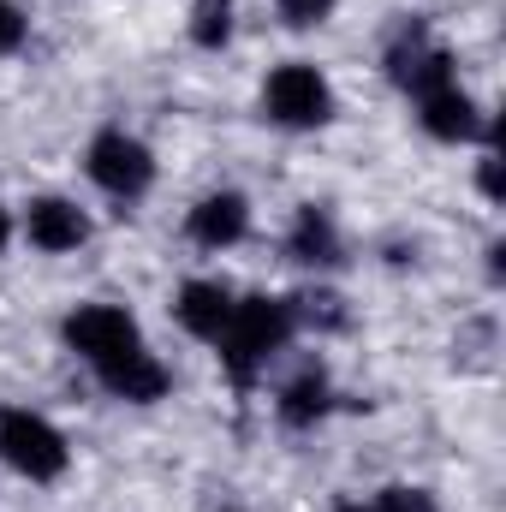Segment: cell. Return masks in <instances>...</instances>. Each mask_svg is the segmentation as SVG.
<instances>
[{"instance_id": "obj_11", "label": "cell", "mask_w": 506, "mask_h": 512, "mask_svg": "<svg viewBox=\"0 0 506 512\" xmlns=\"http://www.w3.org/2000/svg\"><path fill=\"white\" fill-rule=\"evenodd\" d=\"M292 256H298V262H340L334 221H328L322 209H298V227H292Z\"/></svg>"}, {"instance_id": "obj_15", "label": "cell", "mask_w": 506, "mask_h": 512, "mask_svg": "<svg viewBox=\"0 0 506 512\" xmlns=\"http://www.w3.org/2000/svg\"><path fill=\"white\" fill-rule=\"evenodd\" d=\"M370 512H435V501L423 495V489H381Z\"/></svg>"}, {"instance_id": "obj_4", "label": "cell", "mask_w": 506, "mask_h": 512, "mask_svg": "<svg viewBox=\"0 0 506 512\" xmlns=\"http://www.w3.org/2000/svg\"><path fill=\"white\" fill-rule=\"evenodd\" d=\"M90 179H96L102 191H114V197H137V191H149L155 161H149V149H143L137 137L102 131V137L90 143Z\"/></svg>"}, {"instance_id": "obj_1", "label": "cell", "mask_w": 506, "mask_h": 512, "mask_svg": "<svg viewBox=\"0 0 506 512\" xmlns=\"http://www.w3.org/2000/svg\"><path fill=\"white\" fill-rule=\"evenodd\" d=\"M292 322L298 316H292L286 298H245V304H233V316L221 328V358H227L233 382H251L256 364L268 352H280V340L292 334Z\"/></svg>"}, {"instance_id": "obj_6", "label": "cell", "mask_w": 506, "mask_h": 512, "mask_svg": "<svg viewBox=\"0 0 506 512\" xmlns=\"http://www.w3.org/2000/svg\"><path fill=\"white\" fill-rule=\"evenodd\" d=\"M24 227H30V245H42V251H78L90 239V221L72 203H60V197L30 203V221Z\"/></svg>"}, {"instance_id": "obj_18", "label": "cell", "mask_w": 506, "mask_h": 512, "mask_svg": "<svg viewBox=\"0 0 506 512\" xmlns=\"http://www.w3.org/2000/svg\"><path fill=\"white\" fill-rule=\"evenodd\" d=\"M0 245H6V209H0Z\"/></svg>"}, {"instance_id": "obj_17", "label": "cell", "mask_w": 506, "mask_h": 512, "mask_svg": "<svg viewBox=\"0 0 506 512\" xmlns=\"http://www.w3.org/2000/svg\"><path fill=\"white\" fill-rule=\"evenodd\" d=\"M18 42H24V18H18V6L0 0V54H12Z\"/></svg>"}, {"instance_id": "obj_13", "label": "cell", "mask_w": 506, "mask_h": 512, "mask_svg": "<svg viewBox=\"0 0 506 512\" xmlns=\"http://www.w3.org/2000/svg\"><path fill=\"white\" fill-rule=\"evenodd\" d=\"M233 30V0H197V18H191V36L203 48H221Z\"/></svg>"}, {"instance_id": "obj_7", "label": "cell", "mask_w": 506, "mask_h": 512, "mask_svg": "<svg viewBox=\"0 0 506 512\" xmlns=\"http://www.w3.org/2000/svg\"><path fill=\"white\" fill-rule=\"evenodd\" d=\"M245 197H233V191H221V197H203L197 209H191V239L197 245H209V251H221V245H233V239H245Z\"/></svg>"}, {"instance_id": "obj_5", "label": "cell", "mask_w": 506, "mask_h": 512, "mask_svg": "<svg viewBox=\"0 0 506 512\" xmlns=\"http://www.w3.org/2000/svg\"><path fill=\"white\" fill-rule=\"evenodd\" d=\"M268 114L280 126H322L334 114V96H328L316 66H280L268 78Z\"/></svg>"}, {"instance_id": "obj_19", "label": "cell", "mask_w": 506, "mask_h": 512, "mask_svg": "<svg viewBox=\"0 0 506 512\" xmlns=\"http://www.w3.org/2000/svg\"><path fill=\"white\" fill-rule=\"evenodd\" d=\"M340 512H370V507H340Z\"/></svg>"}, {"instance_id": "obj_8", "label": "cell", "mask_w": 506, "mask_h": 512, "mask_svg": "<svg viewBox=\"0 0 506 512\" xmlns=\"http://www.w3.org/2000/svg\"><path fill=\"white\" fill-rule=\"evenodd\" d=\"M227 316H233V298H227V286H215V280H191V286L179 292V322H185L197 340H221Z\"/></svg>"}, {"instance_id": "obj_3", "label": "cell", "mask_w": 506, "mask_h": 512, "mask_svg": "<svg viewBox=\"0 0 506 512\" xmlns=\"http://www.w3.org/2000/svg\"><path fill=\"white\" fill-rule=\"evenodd\" d=\"M66 346L84 352V358L102 370V364L137 352V322H131L120 304H84V310L66 316Z\"/></svg>"}, {"instance_id": "obj_12", "label": "cell", "mask_w": 506, "mask_h": 512, "mask_svg": "<svg viewBox=\"0 0 506 512\" xmlns=\"http://www.w3.org/2000/svg\"><path fill=\"white\" fill-rule=\"evenodd\" d=\"M322 411H328V382H322V376H298V382L280 393V417H286V423H298V429H304V423H316Z\"/></svg>"}, {"instance_id": "obj_10", "label": "cell", "mask_w": 506, "mask_h": 512, "mask_svg": "<svg viewBox=\"0 0 506 512\" xmlns=\"http://www.w3.org/2000/svg\"><path fill=\"white\" fill-rule=\"evenodd\" d=\"M417 108H423V126L435 137H471L477 131V108H471V96L459 84H441V90L417 96Z\"/></svg>"}, {"instance_id": "obj_14", "label": "cell", "mask_w": 506, "mask_h": 512, "mask_svg": "<svg viewBox=\"0 0 506 512\" xmlns=\"http://www.w3.org/2000/svg\"><path fill=\"white\" fill-rule=\"evenodd\" d=\"M304 310H292V316H304V322H322V328H340L346 322V310H340V298L334 292H310V298H298Z\"/></svg>"}, {"instance_id": "obj_9", "label": "cell", "mask_w": 506, "mask_h": 512, "mask_svg": "<svg viewBox=\"0 0 506 512\" xmlns=\"http://www.w3.org/2000/svg\"><path fill=\"white\" fill-rule=\"evenodd\" d=\"M102 382L114 387L120 399H137V405H143V399H161V393H167V370L137 346V352H126V358L102 364Z\"/></svg>"}, {"instance_id": "obj_2", "label": "cell", "mask_w": 506, "mask_h": 512, "mask_svg": "<svg viewBox=\"0 0 506 512\" xmlns=\"http://www.w3.org/2000/svg\"><path fill=\"white\" fill-rule=\"evenodd\" d=\"M0 459L12 471H24L30 483H48L66 471V441L36 411H0Z\"/></svg>"}, {"instance_id": "obj_16", "label": "cell", "mask_w": 506, "mask_h": 512, "mask_svg": "<svg viewBox=\"0 0 506 512\" xmlns=\"http://www.w3.org/2000/svg\"><path fill=\"white\" fill-rule=\"evenodd\" d=\"M280 12H286V24H322L334 12V0H280Z\"/></svg>"}]
</instances>
